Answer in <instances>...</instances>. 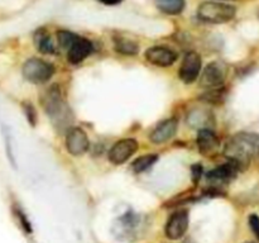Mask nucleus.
<instances>
[{"label":"nucleus","instance_id":"nucleus-1","mask_svg":"<svg viewBox=\"0 0 259 243\" xmlns=\"http://www.w3.org/2000/svg\"><path fill=\"white\" fill-rule=\"evenodd\" d=\"M228 159L244 169L249 165L253 157L259 152V134L250 132H239L228 141L224 149Z\"/></svg>","mask_w":259,"mask_h":243},{"label":"nucleus","instance_id":"nucleus-2","mask_svg":"<svg viewBox=\"0 0 259 243\" xmlns=\"http://www.w3.org/2000/svg\"><path fill=\"white\" fill-rule=\"evenodd\" d=\"M42 105L47 115H50L58 128L67 126L72 120L70 109L66 105L61 94V89L57 85H52L48 90H46L42 96Z\"/></svg>","mask_w":259,"mask_h":243},{"label":"nucleus","instance_id":"nucleus-3","mask_svg":"<svg viewBox=\"0 0 259 243\" xmlns=\"http://www.w3.org/2000/svg\"><path fill=\"white\" fill-rule=\"evenodd\" d=\"M237 9L235 7L224 3L205 2L197 8V15L201 20L207 23H227L235 17Z\"/></svg>","mask_w":259,"mask_h":243},{"label":"nucleus","instance_id":"nucleus-4","mask_svg":"<svg viewBox=\"0 0 259 243\" xmlns=\"http://www.w3.org/2000/svg\"><path fill=\"white\" fill-rule=\"evenodd\" d=\"M22 72L25 80L29 83L42 84L52 77L55 73V67L50 62H46L39 58H30L23 65Z\"/></svg>","mask_w":259,"mask_h":243},{"label":"nucleus","instance_id":"nucleus-5","mask_svg":"<svg viewBox=\"0 0 259 243\" xmlns=\"http://www.w3.org/2000/svg\"><path fill=\"white\" fill-rule=\"evenodd\" d=\"M227 73L228 66L223 61H214L205 67L200 78V85L207 89L219 88L227 78Z\"/></svg>","mask_w":259,"mask_h":243},{"label":"nucleus","instance_id":"nucleus-6","mask_svg":"<svg viewBox=\"0 0 259 243\" xmlns=\"http://www.w3.org/2000/svg\"><path fill=\"white\" fill-rule=\"evenodd\" d=\"M187 228H189V213L186 210H177L167 220L164 232L168 239L176 240L184 237Z\"/></svg>","mask_w":259,"mask_h":243},{"label":"nucleus","instance_id":"nucleus-7","mask_svg":"<svg viewBox=\"0 0 259 243\" xmlns=\"http://www.w3.org/2000/svg\"><path fill=\"white\" fill-rule=\"evenodd\" d=\"M201 71V57L197 52H187L182 60L179 76L185 84H192Z\"/></svg>","mask_w":259,"mask_h":243},{"label":"nucleus","instance_id":"nucleus-8","mask_svg":"<svg viewBox=\"0 0 259 243\" xmlns=\"http://www.w3.org/2000/svg\"><path fill=\"white\" fill-rule=\"evenodd\" d=\"M138 149V142L133 138L118 141L109 151V159L114 165H121L131 158Z\"/></svg>","mask_w":259,"mask_h":243},{"label":"nucleus","instance_id":"nucleus-9","mask_svg":"<svg viewBox=\"0 0 259 243\" xmlns=\"http://www.w3.org/2000/svg\"><path fill=\"white\" fill-rule=\"evenodd\" d=\"M66 148L72 156H82L89 149V138L81 128H71L66 136Z\"/></svg>","mask_w":259,"mask_h":243},{"label":"nucleus","instance_id":"nucleus-10","mask_svg":"<svg viewBox=\"0 0 259 243\" xmlns=\"http://www.w3.org/2000/svg\"><path fill=\"white\" fill-rule=\"evenodd\" d=\"M146 60L152 65L159 66V67H167V66L174 65L177 60V53L174 50L162 46L148 48L146 51Z\"/></svg>","mask_w":259,"mask_h":243},{"label":"nucleus","instance_id":"nucleus-11","mask_svg":"<svg viewBox=\"0 0 259 243\" xmlns=\"http://www.w3.org/2000/svg\"><path fill=\"white\" fill-rule=\"evenodd\" d=\"M240 170L242 169H240L239 165L229 159L227 164L222 165V166L207 172L206 179L211 184H225V182H229L230 180L234 179Z\"/></svg>","mask_w":259,"mask_h":243},{"label":"nucleus","instance_id":"nucleus-12","mask_svg":"<svg viewBox=\"0 0 259 243\" xmlns=\"http://www.w3.org/2000/svg\"><path fill=\"white\" fill-rule=\"evenodd\" d=\"M94 51L93 43L89 39L82 37L76 38L75 42L70 46V48L67 50V60L68 62L72 63V65H77L81 63L86 57L91 55V52Z\"/></svg>","mask_w":259,"mask_h":243},{"label":"nucleus","instance_id":"nucleus-13","mask_svg":"<svg viewBox=\"0 0 259 243\" xmlns=\"http://www.w3.org/2000/svg\"><path fill=\"white\" fill-rule=\"evenodd\" d=\"M179 122L176 118H169L161 122L151 133V141L156 144H161L171 139L176 134Z\"/></svg>","mask_w":259,"mask_h":243},{"label":"nucleus","instance_id":"nucleus-14","mask_svg":"<svg viewBox=\"0 0 259 243\" xmlns=\"http://www.w3.org/2000/svg\"><path fill=\"white\" fill-rule=\"evenodd\" d=\"M219 146V138L211 129H200L199 134H197V147H199L200 153L204 156H210L218 151Z\"/></svg>","mask_w":259,"mask_h":243},{"label":"nucleus","instance_id":"nucleus-15","mask_svg":"<svg viewBox=\"0 0 259 243\" xmlns=\"http://www.w3.org/2000/svg\"><path fill=\"white\" fill-rule=\"evenodd\" d=\"M157 9L168 15H177L184 12L186 7L185 0H154Z\"/></svg>","mask_w":259,"mask_h":243},{"label":"nucleus","instance_id":"nucleus-16","mask_svg":"<svg viewBox=\"0 0 259 243\" xmlns=\"http://www.w3.org/2000/svg\"><path fill=\"white\" fill-rule=\"evenodd\" d=\"M34 43L39 52L46 53V55L55 52V46H53V42L51 40L50 34L43 29L37 30L34 35Z\"/></svg>","mask_w":259,"mask_h":243},{"label":"nucleus","instance_id":"nucleus-17","mask_svg":"<svg viewBox=\"0 0 259 243\" xmlns=\"http://www.w3.org/2000/svg\"><path fill=\"white\" fill-rule=\"evenodd\" d=\"M158 159V156L157 154H144V156L138 157L136 161L132 164V169H133L134 172H143L146 170H148L149 167L153 166L154 164Z\"/></svg>","mask_w":259,"mask_h":243},{"label":"nucleus","instance_id":"nucleus-18","mask_svg":"<svg viewBox=\"0 0 259 243\" xmlns=\"http://www.w3.org/2000/svg\"><path fill=\"white\" fill-rule=\"evenodd\" d=\"M115 50L119 53H123V55L133 56L136 53H138L139 46L137 45L134 40L131 39H124V38H119L115 40Z\"/></svg>","mask_w":259,"mask_h":243},{"label":"nucleus","instance_id":"nucleus-19","mask_svg":"<svg viewBox=\"0 0 259 243\" xmlns=\"http://www.w3.org/2000/svg\"><path fill=\"white\" fill-rule=\"evenodd\" d=\"M189 124L191 127H202L204 124H206L209 122V114L205 113V110H196V111H192L191 114L189 115Z\"/></svg>","mask_w":259,"mask_h":243},{"label":"nucleus","instance_id":"nucleus-20","mask_svg":"<svg viewBox=\"0 0 259 243\" xmlns=\"http://www.w3.org/2000/svg\"><path fill=\"white\" fill-rule=\"evenodd\" d=\"M77 37L78 35H76L75 33L70 32V30H60V32L57 33L58 43H60L61 47L65 48V50H68L70 46L75 42Z\"/></svg>","mask_w":259,"mask_h":243},{"label":"nucleus","instance_id":"nucleus-21","mask_svg":"<svg viewBox=\"0 0 259 243\" xmlns=\"http://www.w3.org/2000/svg\"><path fill=\"white\" fill-rule=\"evenodd\" d=\"M22 106H23V110H24L25 116H27L28 122H29V124L32 127H34L35 123H37V113H35L34 106H33L30 103H27V101L23 103Z\"/></svg>","mask_w":259,"mask_h":243},{"label":"nucleus","instance_id":"nucleus-22","mask_svg":"<svg viewBox=\"0 0 259 243\" xmlns=\"http://www.w3.org/2000/svg\"><path fill=\"white\" fill-rule=\"evenodd\" d=\"M4 141H5V148H7V156L8 158H9L10 164L13 165V166H15V159H14V154H13V149H12V146H10V134L8 133L7 129L4 128Z\"/></svg>","mask_w":259,"mask_h":243},{"label":"nucleus","instance_id":"nucleus-23","mask_svg":"<svg viewBox=\"0 0 259 243\" xmlns=\"http://www.w3.org/2000/svg\"><path fill=\"white\" fill-rule=\"evenodd\" d=\"M248 222H249V227H250V229H252L253 234H254L255 238L259 240V217L257 214L249 215V219H248Z\"/></svg>","mask_w":259,"mask_h":243},{"label":"nucleus","instance_id":"nucleus-24","mask_svg":"<svg viewBox=\"0 0 259 243\" xmlns=\"http://www.w3.org/2000/svg\"><path fill=\"white\" fill-rule=\"evenodd\" d=\"M15 214H17V217H18V219H19L20 224H22L23 229H24L28 234H29V233H32V228H30V224H29V222H28L27 218H25V215L23 214L19 209H15Z\"/></svg>","mask_w":259,"mask_h":243},{"label":"nucleus","instance_id":"nucleus-25","mask_svg":"<svg viewBox=\"0 0 259 243\" xmlns=\"http://www.w3.org/2000/svg\"><path fill=\"white\" fill-rule=\"evenodd\" d=\"M192 170V180H194L195 184H197V182L200 181V177H201V174H202V166L201 165H194V166L191 167Z\"/></svg>","mask_w":259,"mask_h":243},{"label":"nucleus","instance_id":"nucleus-26","mask_svg":"<svg viewBox=\"0 0 259 243\" xmlns=\"http://www.w3.org/2000/svg\"><path fill=\"white\" fill-rule=\"evenodd\" d=\"M98 2L103 3V4L105 5H118L120 4V3H123L124 0H98Z\"/></svg>","mask_w":259,"mask_h":243},{"label":"nucleus","instance_id":"nucleus-27","mask_svg":"<svg viewBox=\"0 0 259 243\" xmlns=\"http://www.w3.org/2000/svg\"><path fill=\"white\" fill-rule=\"evenodd\" d=\"M244 243H255V242H252V240H248V242H244Z\"/></svg>","mask_w":259,"mask_h":243}]
</instances>
